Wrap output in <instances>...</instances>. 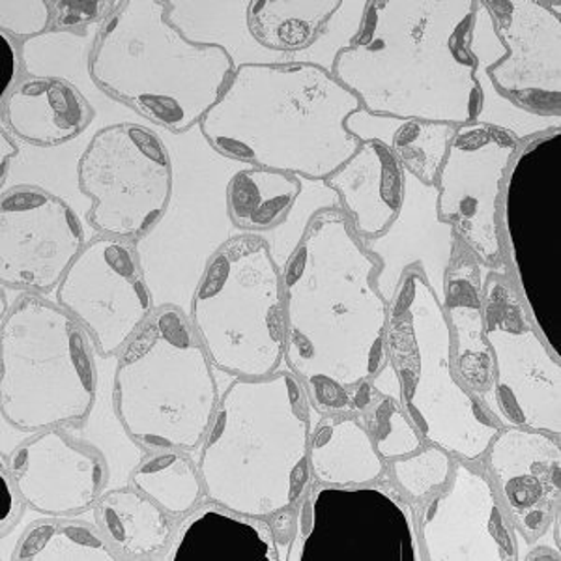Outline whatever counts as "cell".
I'll return each mask as SVG.
<instances>
[{"label":"cell","mask_w":561,"mask_h":561,"mask_svg":"<svg viewBox=\"0 0 561 561\" xmlns=\"http://www.w3.org/2000/svg\"><path fill=\"white\" fill-rule=\"evenodd\" d=\"M122 0H89V2H65L53 0V28L58 33H84L90 26L107 21L121 7Z\"/></svg>","instance_id":"cell-42"},{"label":"cell","mask_w":561,"mask_h":561,"mask_svg":"<svg viewBox=\"0 0 561 561\" xmlns=\"http://www.w3.org/2000/svg\"><path fill=\"white\" fill-rule=\"evenodd\" d=\"M339 193L357 238H375L401 210L404 167L382 142H364L351 160L325 179Z\"/></svg>","instance_id":"cell-26"},{"label":"cell","mask_w":561,"mask_h":561,"mask_svg":"<svg viewBox=\"0 0 561 561\" xmlns=\"http://www.w3.org/2000/svg\"><path fill=\"white\" fill-rule=\"evenodd\" d=\"M298 180H300V193L285 219L275 229L256 234L268 245L270 255L280 270V274L287 266V262L293 259L296 249L304 242L314 217L322 211L343 210V201L335 190L325 184V180L307 179V176H298Z\"/></svg>","instance_id":"cell-38"},{"label":"cell","mask_w":561,"mask_h":561,"mask_svg":"<svg viewBox=\"0 0 561 561\" xmlns=\"http://www.w3.org/2000/svg\"><path fill=\"white\" fill-rule=\"evenodd\" d=\"M221 397L198 470L206 500L245 517L268 518L300 504L313 485L309 440L320 412L287 367L266 378L217 370Z\"/></svg>","instance_id":"cell-3"},{"label":"cell","mask_w":561,"mask_h":561,"mask_svg":"<svg viewBox=\"0 0 561 561\" xmlns=\"http://www.w3.org/2000/svg\"><path fill=\"white\" fill-rule=\"evenodd\" d=\"M53 0H0V33L20 44L53 28Z\"/></svg>","instance_id":"cell-41"},{"label":"cell","mask_w":561,"mask_h":561,"mask_svg":"<svg viewBox=\"0 0 561 561\" xmlns=\"http://www.w3.org/2000/svg\"><path fill=\"white\" fill-rule=\"evenodd\" d=\"M466 49L476 62L473 79L479 90L478 113L473 116L476 124H485L491 128L507 131L520 145L550 134H560L561 116L537 115L518 107L517 103L502 96L492 83V66H496L507 51L497 36L496 25L483 0H476Z\"/></svg>","instance_id":"cell-28"},{"label":"cell","mask_w":561,"mask_h":561,"mask_svg":"<svg viewBox=\"0 0 561 561\" xmlns=\"http://www.w3.org/2000/svg\"><path fill=\"white\" fill-rule=\"evenodd\" d=\"M357 108L356 94L314 66H243L201 126L230 160L325 180L362 147L345 128Z\"/></svg>","instance_id":"cell-4"},{"label":"cell","mask_w":561,"mask_h":561,"mask_svg":"<svg viewBox=\"0 0 561 561\" xmlns=\"http://www.w3.org/2000/svg\"><path fill=\"white\" fill-rule=\"evenodd\" d=\"M79 182L94 201L90 225L105 237L135 242L165 211L173 187L171 156L153 124L113 126L92 140Z\"/></svg>","instance_id":"cell-14"},{"label":"cell","mask_w":561,"mask_h":561,"mask_svg":"<svg viewBox=\"0 0 561 561\" xmlns=\"http://www.w3.org/2000/svg\"><path fill=\"white\" fill-rule=\"evenodd\" d=\"M90 511V510H89ZM84 511L71 517H45L26 526L13 560L21 561H115L121 560L103 536L96 515Z\"/></svg>","instance_id":"cell-33"},{"label":"cell","mask_w":561,"mask_h":561,"mask_svg":"<svg viewBox=\"0 0 561 561\" xmlns=\"http://www.w3.org/2000/svg\"><path fill=\"white\" fill-rule=\"evenodd\" d=\"M98 36V26L79 34L49 31L26 44L23 53L25 73L34 77H55L76 84L94 108L96 118L81 137L60 147H34L15 139L20 153L8 161L4 169H0V193L10 192L15 187H39L70 205L77 216L81 217L84 227L94 234H100L90 225V211L94 208V201L81 190L79 182V167L84 153L89 152L92 140L103 129L122 124H152L126 103L111 96L92 77L90 60L96 47Z\"/></svg>","instance_id":"cell-11"},{"label":"cell","mask_w":561,"mask_h":561,"mask_svg":"<svg viewBox=\"0 0 561 561\" xmlns=\"http://www.w3.org/2000/svg\"><path fill=\"white\" fill-rule=\"evenodd\" d=\"M90 68L111 96L173 134L201 124L234 76L221 49L187 42L167 21V0H122Z\"/></svg>","instance_id":"cell-5"},{"label":"cell","mask_w":561,"mask_h":561,"mask_svg":"<svg viewBox=\"0 0 561 561\" xmlns=\"http://www.w3.org/2000/svg\"><path fill=\"white\" fill-rule=\"evenodd\" d=\"M115 396L122 423L137 444L198 457L221 386L187 314L176 307L153 311L121 352Z\"/></svg>","instance_id":"cell-6"},{"label":"cell","mask_w":561,"mask_h":561,"mask_svg":"<svg viewBox=\"0 0 561 561\" xmlns=\"http://www.w3.org/2000/svg\"><path fill=\"white\" fill-rule=\"evenodd\" d=\"M451 457L446 449L428 444L409 457L391 460V476L407 496L423 500L449 483L454 472Z\"/></svg>","instance_id":"cell-40"},{"label":"cell","mask_w":561,"mask_h":561,"mask_svg":"<svg viewBox=\"0 0 561 561\" xmlns=\"http://www.w3.org/2000/svg\"><path fill=\"white\" fill-rule=\"evenodd\" d=\"M96 345L53 298L23 293L0 325L2 420L34 434L73 425L96 397Z\"/></svg>","instance_id":"cell-9"},{"label":"cell","mask_w":561,"mask_h":561,"mask_svg":"<svg viewBox=\"0 0 561 561\" xmlns=\"http://www.w3.org/2000/svg\"><path fill=\"white\" fill-rule=\"evenodd\" d=\"M357 240L380 261L375 285L383 300H396L407 270L417 268L444 307L457 234L454 225L438 214L436 184H425L404 171V197L396 219L382 234Z\"/></svg>","instance_id":"cell-21"},{"label":"cell","mask_w":561,"mask_h":561,"mask_svg":"<svg viewBox=\"0 0 561 561\" xmlns=\"http://www.w3.org/2000/svg\"><path fill=\"white\" fill-rule=\"evenodd\" d=\"M386 343L401 382L402 407L421 438L459 459H483L502 425L455 375L444 307L417 268L407 270L389 304Z\"/></svg>","instance_id":"cell-8"},{"label":"cell","mask_w":561,"mask_h":561,"mask_svg":"<svg viewBox=\"0 0 561 561\" xmlns=\"http://www.w3.org/2000/svg\"><path fill=\"white\" fill-rule=\"evenodd\" d=\"M494 274L457 238L446 277L444 313L454 337V369L460 383L491 412L494 359L485 337V279Z\"/></svg>","instance_id":"cell-23"},{"label":"cell","mask_w":561,"mask_h":561,"mask_svg":"<svg viewBox=\"0 0 561 561\" xmlns=\"http://www.w3.org/2000/svg\"><path fill=\"white\" fill-rule=\"evenodd\" d=\"M96 118L76 84L55 77L23 76L0 105V124L15 139L53 148L81 137Z\"/></svg>","instance_id":"cell-24"},{"label":"cell","mask_w":561,"mask_h":561,"mask_svg":"<svg viewBox=\"0 0 561 561\" xmlns=\"http://www.w3.org/2000/svg\"><path fill=\"white\" fill-rule=\"evenodd\" d=\"M339 4L341 0H255L249 13L251 34L272 51H306Z\"/></svg>","instance_id":"cell-36"},{"label":"cell","mask_w":561,"mask_h":561,"mask_svg":"<svg viewBox=\"0 0 561 561\" xmlns=\"http://www.w3.org/2000/svg\"><path fill=\"white\" fill-rule=\"evenodd\" d=\"M298 193V176L249 165L230 180V217L245 234H261L285 219Z\"/></svg>","instance_id":"cell-34"},{"label":"cell","mask_w":561,"mask_h":561,"mask_svg":"<svg viewBox=\"0 0 561 561\" xmlns=\"http://www.w3.org/2000/svg\"><path fill=\"white\" fill-rule=\"evenodd\" d=\"M523 145L513 135L485 124L455 131L438 174V214L478 261L494 274H510L497 206Z\"/></svg>","instance_id":"cell-15"},{"label":"cell","mask_w":561,"mask_h":561,"mask_svg":"<svg viewBox=\"0 0 561 561\" xmlns=\"http://www.w3.org/2000/svg\"><path fill=\"white\" fill-rule=\"evenodd\" d=\"M485 337L494 359L491 415L502 427L560 438L561 365L510 274L485 279Z\"/></svg>","instance_id":"cell-13"},{"label":"cell","mask_w":561,"mask_h":561,"mask_svg":"<svg viewBox=\"0 0 561 561\" xmlns=\"http://www.w3.org/2000/svg\"><path fill=\"white\" fill-rule=\"evenodd\" d=\"M190 320L221 373L266 378L285 367L283 274L261 237L243 234L217 251L193 296Z\"/></svg>","instance_id":"cell-10"},{"label":"cell","mask_w":561,"mask_h":561,"mask_svg":"<svg viewBox=\"0 0 561 561\" xmlns=\"http://www.w3.org/2000/svg\"><path fill=\"white\" fill-rule=\"evenodd\" d=\"M485 7L507 51L491 70L497 92L537 115L561 116L560 13L536 0H491Z\"/></svg>","instance_id":"cell-18"},{"label":"cell","mask_w":561,"mask_h":561,"mask_svg":"<svg viewBox=\"0 0 561 561\" xmlns=\"http://www.w3.org/2000/svg\"><path fill=\"white\" fill-rule=\"evenodd\" d=\"M423 560H515V531L505 523L496 491L483 473L455 462L451 483L434 496L420 520Z\"/></svg>","instance_id":"cell-19"},{"label":"cell","mask_w":561,"mask_h":561,"mask_svg":"<svg viewBox=\"0 0 561 561\" xmlns=\"http://www.w3.org/2000/svg\"><path fill=\"white\" fill-rule=\"evenodd\" d=\"M0 478H2V483H4V494H7L8 504L4 518H2V523H0V534H2V537H7L8 534H12L15 526L21 523L26 504L25 500L21 497L18 486L13 483L12 476L8 472L4 462H0Z\"/></svg>","instance_id":"cell-43"},{"label":"cell","mask_w":561,"mask_h":561,"mask_svg":"<svg viewBox=\"0 0 561 561\" xmlns=\"http://www.w3.org/2000/svg\"><path fill=\"white\" fill-rule=\"evenodd\" d=\"M90 232L62 198L39 187L0 193V280L2 287L53 298Z\"/></svg>","instance_id":"cell-17"},{"label":"cell","mask_w":561,"mask_h":561,"mask_svg":"<svg viewBox=\"0 0 561 561\" xmlns=\"http://www.w3.org/2000/svg\"><path fill=\"white\" fill-rule=\"evenodd\" d=\"M94 515L103 536L121 560L163 556L173 541L174 528L169 513L135 486L103 492Z\"/></svg>","instance_id":"cell-32"},{"label":"cell","mask_w":561,"mask_h":561,"mask_svg":"<svg viewBox=\"0 0 561 561\" xmlns=\"http://www.w3.org/2000/svg\"><path fill=\"white\" fill-rule=\"evenodd\" d=\"M53 300L84 325L103 357L118 356L156 311L135 243L105 234L87 243Z\"/></svg>","instance_id":"cell-16"},{"label":"cell","mask_w":561,"mask_h":561,"mask_svg":"<svg viewBox=\"0 0 561 561\" xmlns=\"http://www.w3.org/2000/svg\"><path fill=\"white\" fill-rule=\"evenodd\" d=\"M255 0H167V21L187 42L217 47L234 71L243 66H287L290 55L262 47L251 34L249 13Z\"/></svg>","instance_id":"cell-27"},{"label":"cell","mask_w":561,"mask_h":561,"mask_svg":"<svg viewBox=\"0 0 561 561\" xmlns=\"http://www.w3.org/2000/svg\"><path fill=\"white\" fill-rule=\"evenodd\" d=\"M153 129L171 156L173 187L165 211L135 240V251L156 309L176 307L190 319L211 259L245 234L230 217L229 184L249 163L217 152L201 124L182 134Z\"/></svg>","instance_id":"cell-7"},{"label":"cell","mask_w":561,"mask_h":561,"mask_svg":"<svg viewBox=\"0 0 561 561\" xmlns=\"http://www.w3.org/2000/svg\"><path fill=\"white\" fill-rule=\"evenodd\" d=\"M378 270L343 210L314 217L283 270L285 367L322 415L364 414L370 378L388 362L389 304L375 285Z\"/></svg>","instance_id":"cell-1"},{"label":"cell","mask_w":561,"mask_h":561,"mask_svg":"<svg viewBox=\"0 0 561 561\" xmlns=\"http://www.w3.org/2000/svg\"><path fill=\"white\" fill-rule=\"evenodd\" d=\"M165 561H280L274 528L210 502L198 505L174 531Z\"/></svg>","instance_id":"cell-25"},{"label":"cell","mask_w":561,"mask_h":561,"mask_svg":"<svg viewBox=\"0 0 561 561\" xmlns=\"http://www.w3.org/2000/svg\"><path fill=\"white\" fill-rule=\"evenodd\" d=\"M285 561H423L412 505L386 486H309Z\"/></svg>","instance_id":"cell-12"},{"label":"cell","mask_w":561,"mask_h":561,"mask_svg":"<svg viewBox=\"0 0 561 561\" xmlns=\"http://www.w3.org/2000/svg\"><path fill=\"white\" fill-rule=\"evenodd\" d=\"M370 386L375 389V397L369 409L359 417L369 431L380 457L383 460H393L420 451L425 446V440L421 438L420 431L402 407L401 382L389 359L370 378Z\"/></svg>","instance_id":"cell-37"},{"label":"cell","mask_w":561,"mask_h":561,"mask_svg":"<svg viewBox=\"0 0 561 561\" xmlns=\"http://www.w3.org/2000/svg\"><path fill=\"white\" fill-rule=\"evenodd\" d=\"M129 485L150 497L171 517H185L206 497L198 457L182 449L148 451L131 473Z\"/></svg>","instance_id":"cell-35"},{"label":"cell","mask_w":561,"mask_h":561,"mask_svg":"<svg viewBox=\"0 0 561 561\" xmlns=\"http://www.w3.org/2000/svg\"><path fill=\"white\" fill-rule=\"evenodd\" d=\"M309 470L317 485H373L386 462L357 414L320 415L309 440Z\"/></svg>","instance_id":"cell-29"},{"label":"cell","mask_w":561,"mask_h":561,"mask_svg":"<svg viewBox=\"0 0 561 561\" xmlns=\"http://www.w3.org/2000/svg\"><path fill=\"white\" fill-rule=\"evenodd\" d=\"M369 0H341L337 10L325 21L319 38L306 51L293 53L290 65H309L333 76L337 58L356 44L364 26Z\"/></svg>","instance_id":"cell-39"},{"label":"cell","mask_w":561,"mask_h":561,"mask_svg":"<svg viewBox=\"0 0 561 561\" xmlns=\"http://www.w3.org/2000/svg\"><path fill=\"white\" fill-rule=\"evenodd\" d=\"M20 153L18 140L8 131L4 124H0V169L8 165V161L13 160Z\"/></svg>","instance_id":"cell-44"},{"label":"cell","mask_w":561,"mask_h":561,"mask_svg":"<svg viewBox=\"0 0 561 561\" xmlns=\"http://www.w3.org/2000/svg\"><path fill=\"white\" fill-rule=\"evenodd\" d=\"M0 462L26 507L42 517H71L96 507L108 481L103 455L60 427L26 438Z\"/></svg>","instance_id":"cell-20"},{"label":"cell","mask_w":561,"mask_h":561,"mask_svg":"<svg viewBox=\"0 0 561 561\" xmlns=\"http://www.w3.org/2000/svg\"><path fill=\"white\" fill-rule=\"evenodd\" d=\"M96 356V397L92 402L89 415L81 423L65 425V431L71 440L81 442L94 447L103 455L107 462L108 481L105 492L121 486H128L131 473L145 459L148 449L137 444L129 436L128 428L124 427L121 414L116 409V369H118V356L103 357L100 352Z\"/></svg>","instance_id":"cell-31"},{"label":"cell","mask_w":561,"mask_h":561,"mask_svg":"<svg viewBox=\"0 0 561 561\" xmlns=\"http://www.w3.org/2000/svg\"><path fill=\"white\" fill-rule=\"evenodd\" d=\"M352 137L364 142H382L401 161L404 171L425 184H436L447 148L454 140L457 126L444 122H425L401 116L373 115L357 108L345 121Z\"/></svg>","instance_id":"cell-30"},{"label":"cell","mask_w":561,"mask_h":561,"mask_svg":"<svg viewBox=\"0 0 561 561\" xmlns=\"http://www.w3.org/2000/svg\"><path fill=\"white\" fill-rule=\"evenodd\" d=\"M485 455L511 520L529 541H537L558 515L560 438L531 428L502 427Z\"/></svg>","instance_id":"cell-22"},{"label":"cell","mask_w":561,"mask_h":561,"mask_svg":"<svg viewBox=\"0 0 561 561\" xmlns=\"http://www.w3.org/2000/svg\"><path fill=\"white\" fill-rule=\"evenodd\" d=\"M476 0H369L356 44L335 73L373 115L465 126L478 113L466 49Z\"/></svg>","instance_id":"cell-2"}]
</instances>
